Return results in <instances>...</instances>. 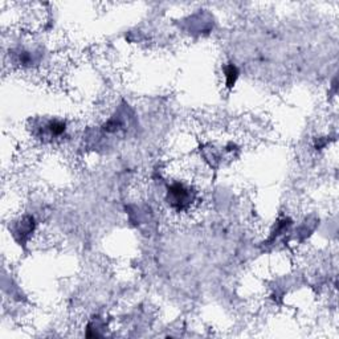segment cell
I'll return each instance as SVG.
<instances>
[{
    "mask_svg": "<svg viewBox=\"0 0 339 339\" xmlns=\"http://www.w3.org/2000/svg\"><path fill=\"white\" fill-rule=\"evenodd\" d=\"M190 188H187L184 184L176 183L168 190V203L172 207H176L179 210H183L190 204L192 200V196L190 194Z\"/></svg>",
    "mask_w": 339,
    "mask_h": 339,
    "instance_id": "cell-1",
    "label": "cell"
},
{
    "mask_svg": "<svg viewBox=\"0 0 339 339\" xmlns=\"http://www.w3.org/2000/svg\"><path fill=\"white\" fill-rule=\"evenodd\" d=\"M226 84H228V86H232L234 84V81H236V78H237V69L233 65H230V67L226 68Z\"/></svg>",
    "mask_w": 339,
    "mask_h": 339,
    "instance_id": "cell-2",
    "label": "cell"
}]
</instances>
